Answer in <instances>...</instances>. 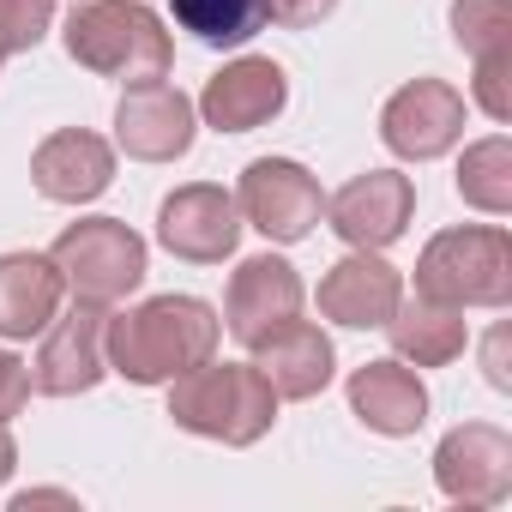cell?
<instances>
[{
    "label": "cell",
    "mask_w": 512,
    "mask_h": 512,
    "mask_svg": "<svg viewBox=\"0 0 512 512\" xmlns=\"http://www.w3.org/2000/svg\"><path fill=\"white\" fill-rule=\"evenodd\" d=\"M380 139L410 157V163H428V157H446L458 139H464V97L446 85V79H416L404 85L386 115H380Z\"/></svg>",
    "instance_id": "obj_10"
},
{
    "label": "cell",
    "mask_w": 512,
    "mask_h": 512,
    "mask_svg": "<svg viewBox=\"0 0 512 512\" xmlns=\"http://www.w3.org/2000/svg\"><path fill=\"white\" fill-rule=\"evenodd\" d=\"M476 103L488 121H512V49L476 55Z\"/></svg>",
    "instance_id": "obj_25"
},
{
    "label": "cell",
    "mask_w": 512,
    "mask_h": 512,
    "mask_svg": "<svg viewBox=\"0 0 512 512\" xmlns=\"http://www.w3.org/2000/svg\"><path fill=\"white\" fill-rule=\"evenodd\" d=\"M296 314H302V278H296V266H284L278 253H260V260H241V266H235L229 296H223V326H229V338H241V344L253 350L266 332L290 326Z\"/></svg>",
    "instance_id": "obj_12"
},
{
    "label": "cell",
    "mask_w": 512,
    "mask_h": 512,
    "mask_svg": "<svg viewBox=\"0 0 512 512\" xmlns=\"http://www.w3.org/2000/svg\"><path fill=\"white\" fill-rule=\"evenodd\" d=\"M67 55L103 79H121V85H151V79H169V61H175V43L169 31L157 25L151 7L139 0H79L67 13Z\"/></svg>",
    "instance_id": "obj_2"
},
{
    "label": "cell",
    "mask_w": 512,
    "mask_h": 512,
    "mask_svg": "<svg viewBox=\"0 0 512 512\" xmlns=\"http://www.w3.org/2000/svg\"><path fill=\"white\" fill-rule=\"evenodd\" d=\"M458 193H464V205H476V211H488V217H506V211H512V145H506L500 133L464 151V163H458Z\"/></svg>",
    "instance_id": "obj_22"
},
{
    "label": "cell",
    "mask_w": 512,
    "mask_h": 512,
    "mask_svg": "<svg viewBox=\"0 0 512 512\" xmlns=\"http://www.w3.org/2000/svg\"><path fill=\"white\" fill-rule=\"evenodd\" d=\"M13 464H19V452H13V434H7V422H0V482L13 476Z\"/></svg>",
    "instance_id": "obj_29"
},
{
    "label": "cell",
    "mask_w": 512,
    "mask_h": 512,
    "mask_svg": "<svg viewBox=\"0 0 512 512\" xmlns=\"http://www.w3.org/2000/svg\"><path fill=\"white\" fill-rule=\"evenodd\" d=\"M217 314L193 296H157L133 314H115L103 326V362L133 380V386H163L199 362H211L217 350Z\"/></svg>",
    "instance_id": "obj_1"
},
{
    "label": "cell",
    "mask_w": 512,
    "mask_h": 512,
    "mask_svg": "<svg viewBox=\"0 0 512 512\" xmlns=\"http://www.w3.org/2000/svg\"><path fill=\"white\" fill-rule=\"evenodd\" d=\"M284 103H290L284 67L266 61V55H241L235 67H223V73L205 85L199 115H205L217 133H253V127H266Z\"/></svg>",
    "instance_id": "obj_14"
},
{
    "label": "cell",
    "mask_w": 512,
    "mask_h": 512,
    "mask_svg": "<svg viewBox=\"0 0 512 512\" xmlns=\"http://www.w3.org/2000/svg\"><path fill=\"white\" fill-rule=\"evenodd\" d=\"M332 13H338V0H266V19L290 25V31H308V25H320Z\"/></svg>",
    "instance_id": "obj_27"
},
{
    "label": "cell",
    "mask_w": 512,
    "mask_h": 512,
    "mask_svg": "<svg viewBox=\"0 0 512 512\" xmlns=\"http://www.w3.org/2000/svg\"><path fill=\"white\" fill-rule=\"evenodd\" d=\"M386 332H392V350L404 362H416V368H440V362L464 356V344H470L464 308H446V302H428V296H416L410 308L398 302L392 320H386Z\"/></svg>",
    "instance_id": "obj_20"
},
{
    "label": "cell",
    "mask_w": 512,
    "mask_h": 512,
    "mask_svg": "<svg viewBox=\"0 0 512 512\" xmlns=\"http://www.w3.org/2000/svg\"><path fill=\"white\" fill-rule=\"evenodd\" d=\"M55 19V0H0V67L19 49H37Z\"/></svg>",
    "instance_id": "obj_24"
},
{
    "label": "cell",
    "mask_w": 512,
    "mask_h": 512,
    "mask_svg": "<svg viewBox=\"0 0 512 512\" xmlns=\"http://www.w3.org/2000/svg\"><path fill=\"white\" fill-rule=\"evenodd\" d=\"M350 410L374 434H416L428 416V386L404 362H368L350 374Z\"/></svg>",
    "instance_id": "obj_19"
},
{
    "label": "cell",
    "mask_w": 512,
    "mask_h": 512,
    "mask_svg": "<svg viewBox=\"0 0 512 512\" xmlns=\"http://www.w3.org/2000/svg\"><path fill=\"white\" fill-rule=\"evenodd\" d=\"M175 25L193 31L205 49H241L247 37H260L266 0H175Z\"/></svg>",
    "instance_id": "obj_21"
},
{
    "label": "cell",
    "mask_w": 512,
    "mask_h": 512,
    "mask_svg": "<svg viewBox=\"0 0 512 512\" xmlns=\"http://www.w3.org/2000/svg\"><path fill=\"white\" fill-rule=\"evenodd\" d=\"M157 241L187 266H217L235 253L241 241V211L223 187L211 181H193V187H175L157 211Z\"/></svg>",
    "instance_id": "obj_7"
},
{
    "label": "cell",
    "mask_w": 512,
    "mask_h": 512,
    "mask_svg": "<svg viewBox=\"0 0 512 512\" xmlns=\"http://www.w3.org/2000/svg\"><path fill=\"white\" fill-rule=\"evenodd\" d=\"M410 211H416V187H410V175H398V169H368V175L344 181V187L326 199L332 229H338L350 247H368V253L392 247V241L404 235Z\"/></svg>",
    "instance_id": "obj_11"
},
{
    "label": "cell",
    "mask_w": 512,
    "mask_h": 512,
    "mask_svg": "<svg viewBox=\"0 0 512 512\" xmlns=\"http://www.w3.org/2000/svg\"><path fill=\"white\" fill-rule=\"evenodd\" d=\"M398 302H404L398 272L380 260V253H368V247H356L350 260H338L320 278V314L338 320V326H386Z\"/></svg>",
    "instance_id": "obj_16"
},
{
    "label": "cell",
    "mask_w": 512,
    "mask_h": 512,
    "mask_svg": "<svg viewBox=\"0 0 512 512\" xmlns=\"http://www.w3.org/2000/svg\"><path fill=\"white\" fill-rule=\"evenodd\" d=\"M235 211L260 229V235H272V241H302V235L320 223L326 193H320V181H314L302 163H290V157H260V163L241 169Z\"/></svg>",
    "instance_id": "obj_6"
},
{
    "label": "cell",
    "mask_w": 512,
    "mask_h": 512,
    "mask_svg": "<svg viewBox=\"0 0 512 512\" xmlns=\"http://www.w3.org/2000/svg\"><path fill=\"white\" fill-rule=\"evenodd\" d=\"M416 296L446 308H506L512 302V241L494 223L446 229L422 247Z\"/></svg>",
    "instance_id": "obj_4"
},
{
    "label": "cell",
    "mask_w": 512,
    "mask_h": 512,
    "mask_svg": "<svg viewBox=\"0 0 512 512\" xmlns=\"http://www.w3.org/2000/svg\"><path fill=\"white\" fill-rule=\"evenodd\" d=\"M61 272L49 253H7L0 260V338H37L61 314Z\"/></svg>",
    "instance_id": "obj_18"
},
{
    "label": "cell",
    "mask_w": 512,
    "mask_h": 512,
    "mask_svg": "<svg viewBox=\"0 0 512 512\" xmlns=\"http://www.w3.org/2000/svg\"><path fill=\"white\" fill-rule=\"evenodd\" d=\"M452 37L470 55L512 49V0H452Z\"/></svg>",
    "instance_id": "obj_23"
},
{
    "label": "cell",
    "mask_w": 512,
    "mask_h": 512,
    "mask_svg": "<svg viewBox=\"0 0 512 512\" xmlns=\"http://www.w3.org/2000/svg\"><path fill=\"white\" fill-rule=\"evenodd\" d=\"M253 368L266 374V386L278 398H314V392L332 386V344H326L320 326L290 320V326H278L253 344Z\"/></svg>",
    "instance_id": "obj_17"
},
{
    "label": "cell",
    "mask_w": 512,
    "mask_h": 512,
    "mask_svg": "<svg viewBox=\"0 0 512 512\" xmlns=\"http://www.w3.org/2000/svg\"><path fill=\"white\" fill-rule=\"evenodd\" d=\"M434 476H440V494L446 500H464V506H494L506 500L512 488V440L488 422H470V428H452L434 452Z\"/></svg>",
    "instance_id": "obj_13"
},
{
    "label": "cell",
    "mask_w": 512,
    "mask_h": 512,
    "mask_svg": "<svg viewBox=\"0 0 512 512\" xmlns=\"http://www.w3.org/2000/svg\"><path fill=\"white\" fill-rule=\"evenodd\" d=\"M25 398H31V368L0 350V422H13L25 410Z\"/></svg>",
    "instance_id": "obj_26"
},
{
    "label": "cell",
    "mask_w": 512,
    "mask_h": 512,
    "mask_svg": "<svg viewBox=\"0 0 512 512\" xmlns=\"http://www.w3.org/2000/svg\"><path fill=\"white\" fill-rule=\"evenodd\" d=\"M488 380H494L500 392L512 386V380H506V332H494V338H488Z\"/></svg>",
    "instance_id": "obj_28"
},
{
    "label": "cell",
    "mask_w": 512,
    "mask_h": 512,
    "mask_svg": "<svg viewBox=\"0 0 512 512\" xmlns=\"http://www.w3.org/2000/svg\"><path fill=\"white\" fill-rule=\"evenodd\" d=\"M109 175H115V151H109V139H97V133H85V127L49 133V139L37 145V157H31V181H37V193L55 199V205H85V199H97V193L109 187Z\"/></svg>",
    "instance_id": "obj_15"
},
{
    "label": "cell",
    "mask_w": 512,
    "mask_h": 512,
    "mask_svg": "<svg viewBox=\"0 0 512 512\" xmlns=\"http://www.w3.org/2000/svg\"><path fill=\"white\" fill-rule=\"evenodd\" d=\"M193 97L175 91L169 79H151V85H127L121 109H115V139L127 157L139 163H175L187 145H193Z\"/></svg>",
    "instance_id": "obj_9"
},
{
    "label": "cell",
    "mask_w": 512,
    "mask_h": 512,
    "mask_svg": "<svg viewBox=\"0 0 512 512\" xmlns=\"http://www.w3.org/2000/svg\"><path fill=\"white\" fill-rule=\"evenodd\" d=\"M49 260L61 272V284L79 296V302H121L145 284V241L115 223V217H91V223H73L61 229V241L49 247Z\"/></svg>",
    "instance_id": "obj_5"
},
{
    "label": "cell",
    "mask_w": 512,
    "mask_h": 512,
    "mask_svg": "<svg viewBox=\"0 0 512 512\" xmlns=\"http://www.w3.org/2000/svg\"><path fill=\"white\" fill-rule=\"evenodd\" d=\"M103 302H73L67 314H55L43 326V350L31 362V386L49 392V398H73V392H91L103 380Z\"/></svg>",
    "instance_id": "obj_8"
},
{
    "label": "cell",
    "mask_w": 512,
    "mask_h": 512,
    "mask_svg": "<svg viewBox=\"0 0 512 512\" xmlns=\"http://www.w3.org/2000/svg\"><path fill=\"white\" fill-rule=\"evenodd\" d=\"M169 416L187 434H205L223 446H253L278 422V392L266 386V374L253 362H199V368L175 374Z\"/></svg>",
    "instance_id": "obj_3"
}]
</instances>
